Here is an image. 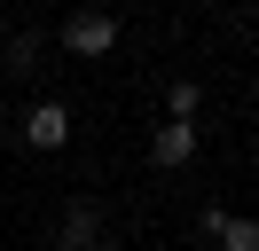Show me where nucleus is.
I'll return each mask as SVG.
<instances>
[{
  "label": "nucleus",
  "instance_id": "nucleus-3",
  "mask_svg": "<svg viewBox=\"0 0 259 251\" xmlns=\"http://www.w3.org/2000/svg\"><path fill=\"white\" fill-rule=\"evenodd\" d=\"M149 157H157V165L165 173H173V165H189V157H196V126H157V134H149Z\"/></svg>",
  "mask_w": 259,
  "mask_h": 251
},
{
  "label": "nucleus",
  "instance_id": "nucleus-2",
  "mask_svg": "<svg viewBox=\"0 0 259 251\" xmlns=\"http://www.w3.org/2000/svg\"><path fill=\"white\" fill-rule=\"evenodd\" d=\"M24 141H32V149H63L71 141V110L63 102H32L24 110Z\"/></svg>",
  "mask_w": 259,
  "mask_h": 251
},
{
  "label": "nucleus",
  "instance_id": "nucleus-5",
  "mask_svg": "<svg viewBox=\"0 0 259 251\" xmlns=\"http://www.w3.org/2000/svg\"><path fill=\"white\" fill-rule=\"evenodd\" d=\"M212 235H220V251H259V228H251V220H220Z\"/></svg>",
  "mask_w": 259,
  "mask_h": 251
},
{
  "label": "nucleus",
  "instance_id": "nucleus-4",
  "mask_svg": "<svg viewBox=\"0 0 259 251\" xmlns=\"http://www.w3.org/2000/svg\"><path fill=\"white\" fill-rule=\"evenodd\" d=\"M87 235H95V204H71L63 212V251H87Z\"/></svg>",
  "mask_w": 259,
  "mask_h": 251
},
{
  "label": "nucleus",
  "instance_id": "nucleus-6",
  "mask_svg": "<svg viewBox=\"0 0 259 251\" xmlns=\"http://www.w3.org/2000/svg\"><path fill=\"white\" fill-rule=\"evenodd\" d=\"M196 110H204V94H196V87H189V78H181V87H173V118H181V126H189V118H196Z\"/></svg>",
  "mask_w": 259,
  "mask_h": 251
},
{
  "label": "nucleus",
  "instance_id": "nucleus-1",
  "mask_svg": "<svg viewBox=\"0 0 259 251\" xmlns=\"http://www.w3.org/2000/svg\"><path fill=\"white\" fill-rule=\"evenodd\" d=\"M118 47V16H102V8H79L63 24V55H79V63H95V55H110Z\"/></svg>",
  "mask_w": 259,
  "mask_h": 251
}]
</instances>
